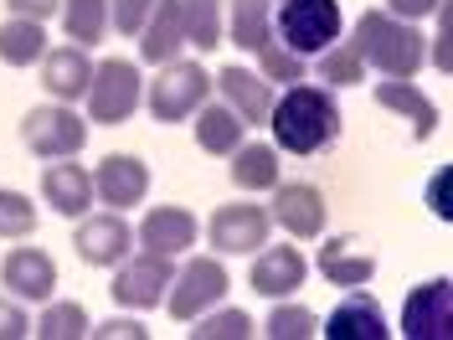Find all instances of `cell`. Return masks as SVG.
<instances>
[{"label":"cell","mask_w":453,"mask_h":340,"mask_svg":"<svg viewBox=\"0 0 453 340\" xmlns=\"http://www.w3.org/2000/svg\"><path fill=\"white\" fill-rule=\"evenodd\" d=\"M268 129H273V150H288V155H319V150L335 144V135H340L335 88L288 83V93L273 98Z\"/></svg>","instance_id":"obj_1"},{"label":"cell","mask_w":453,"mask_h":340,"mask_svg":"<svg viewBox=\"0 0 453 340\" xmlns=\"http://www.w3.org/2000/svg\"><path fill=\"white\" fill-rule=\"evenodd\" d=\"M376 104H381V109H392V113H402V119L412 124V135H418V140H427V135L438 129V104H433L427 93H418V83H407V78L376 83Z\"/></svg>","instance_id":"obj_23"},{"label":"cell","mask_w":453,"mask_h":340,"mask_svg":"<svg viewBox=\"0 0 453 340\" xmlns=\"http://www.w3.org/2000/svg\"><path fill=\"white\" fill-rule=\"evenodd\" d=\"M402 336L412 340H449L453 336V283L433 279L402 305Z\"/></svg>","instance_id":"obj_13"},{"label":"cell","mask_w":453,"mask_h":340,"mask_svg":"<svg viewBox=\"0 0 453 340\" xmlns=\"http://www.w3.org/2000/svg\"><path fill=\"white\" fill-rule=\"evenodd\" d=\"M88 119L93 124H129V113L140 109L144 98V78L134 62L124 57H104L93 62V78H88Z\"/></svg>","instance_id":"obj_4"},{"label":"cell","mask_w":453,"mask_h":340,"mask_svg":"<svg viewBox=\"0 0 453 340\" xmlns=\"http://www.w3.org/2000/svg\"><path fill=\"white\" fill-rule=\"evenodd\" d=\"M257 67H263V78H268V83H283V88L304 83V57L288 52L279 36H268V42L257 47Z\"/></svg>","instance_id":"obj_34"},{"label":"cell","mask_w":453,"mask_h":340,"mask_svg":"<svg viewBox=\"0 0 453 340\" xmlns=\"http://www.w3.org/2000/svg\"><path fill=\"white\" fill-rule=\"evenodd\" d=\"M57 5H62V0H5V11H11V16H27V21H47Z\"/></svg>","instance_id":"obj_41"},{"label":"cell","mask_w":453,"mask_h":340,"mask_svg":"<svg viewBox=\"0 0 453 340\" xmlns=\"http://www.w3.org/2000/svg\"><path fill=\"white\" fill-rule=\"evenodd\" d=\"M165 289H170V258L160 253H129L109 283L119 310H155V305H165Z\"/></svg>","instance_id":"obj_8"},{"label":"cell","mask_w":453,"mask_h":340,"mask_svg":"<svg viewBox=\"0 0 453 340\" xmlns=\"http://www.w3.org/2000/svg\"><path fill=\"white\" fill-rule=\"evenodd\" d=\"M433 21H438V36H433V52H427V62H433L438 73H449V0L433 11Z\"/></svg>","instance_id":"obj_38"},{"label":"cell","mask_w":453,"mask_h":340,"mask_svg":"<svg viewBox=\"0 0 453 340\" xmlns=\"http://www.w3.org/2000/svg\"><path fill=\"white\" fill-rule=\"evenodd\" d=\"M73 248L88 268H119L129 248H134V232L119 212H98V217H83L78 232H73Z\"/></svg>","instance_id":"obj_11"},{"label":"cell","mask_w":453,"mask_h":340,"mask_svg":"<svg viewBox=\"0 0 453 340\" xmlns=\"http://www.w3.org/2000/svg\"><path fill=\"white\" fill-rule=\"evenodd\" d=\"M150 11H155V0H109V27L124 31V36H140Z\"/></svg>","instance_id":"obj_36"},{"label":"cell","mask_w":453,"mask_h":340,"mask_svg":"<svg viewBox=\"0 0 453 340\" xmlns=\"http://www.w3.org/2000/svg\"><path fill=\"white\" fill-rule=\"evenodd\" d=\"M88 330H93V325H88V310H83V305H73V299L47 305L42 320L31 325V336H42V340H83Z\"/></svg>","instance_id":"obj_31"},{"label":"cell","mask_w":453,"mask_h":340,"mask_svg":"<svg viewBox=\"0 0 453 340\" xmlns=\"http://www.w3.org/2000/svg\"><path fill=\"white\" fill-rule=\"evenodd\" d=\"M42 57H47V27L42 21H27V16L0 21V62L5 67H31Z\"/></svg>","instance_id":"obj_26"},{"label":"cell","mask_w":453,"mask_h":340,"mask_svg":"<svg viewBox=\"0 0 453 340\" xmlns=\"http://www.w3.org/2000/svg\"><path fill=\"white\" fill-rule=\"evenodd\" d=\"M217 88H222V104L237 113L242 124H253V129L257 124H268V113H273V98H279V93H273V83H268L263 73H248V67L226 62L222 73H217Z\"/></svg>","instance_id":"obj_15"},{"label":"cell","mask_w":453,"mask_h":340,"mask_svg":"<svg viewBox=\"0 0 453 340\" xmlns=\"http://www.w3.org/2000/svg\"><path fill=\"white\" fill-rule=\"evenodd\" d=\"M93 197L104 201L109 212H124V206H140L150 197V166L140 155H104L98 170H93Z\"/></svg>","instance_id":"obj_12"},{"label":"cell","mask_w":453,"mask_h":340,"mask_svg":"<svg viewBox=\"0 0 453 340\" xmlns=\"http://www.w3.org/2000/svg\"><path fill=\"white\" fill-rule=\"evenodd\" d=\"M88 78H93L88 47H57V52L42 57V83H47L57 104H78L88 93Z\"/></svg>","instance_id":"obj_21"},{"label":"cell","mask_w":453,"mask_h":340,"mask_svg":"<svg viewBox=\"0 0 453 340\" xmlns=\"http://www.w3.org/2000/svg\"><path fill=\"white\" fill-rule=\"evenodd\" d=\"M263 336H273V340H310V336H319V314H314L310 305H283V299H273V314H268Z\"/></svg>","instance_id":"obj_32"},{"label":"cell","mask_w":453,"mask_h":340,"mask_svg":"<svg viewBox=\"0 0 453 340\" xmlns=\"http://www.w3.org/2000/svg\"><path fill=\"white\" fill-rule=\"evenodd\" d=\"M283 175H279V150L273 144H237L232 150V186H242V191H273Z\"/></svg>","instance_id":"obj_25"},{"label":"cell","mask_w":453,"mask_h":340,"mask_svg":"<svg viewBox=\"0 0 453 340\" xmlns=\"http://www.w3.org/2000/svg\"><path fill=\"white\" fill-rule=\"evenodd\" d=\"M438 5H443V0H387V11H392L396 21H423Z\"/></svg>","instance_id":"obj_40"},{"label":"cell","mask_w":453,"mask_h":340,"mask_svg":"<svg viewBox=\"0 0 453 340\" xmlns=\"http://www.w3.org/2000/svg\"><path fill=\"white\" fill-rule=\"evenodd\" d=\"M36 232V206L21 191H0V237H31Z\"/></svg>","instance_id":"obj_35"},{"label":"cell","mask_w":453,"mask_h":340,"mask_svg":"<svg viewBox=\"0 0 453 340\" xmlns=\"http://www.w3.org/2000/svg\"><path fill=\"white\" fill-rule=\"evenodd\" d=\"M62 27L73 47H98L104 31H109V0H62Z\"/></svg>","instance_id":"obj_28"},{"label":"cell","mask_w":453,"mask_h":340,"mask_svg":"<svg viewBox=\"0 0 453 340\" xmlns=\"http://www.w3.org/2000/svg\"><path fill=\"white\" fill-rule=\"evenodd\" d=\"M350 47L361 52L366 67L387 73V78H418V67L427 62V42L418 31V21H396L392 11H366L356 21Z\"/></svg>","instance_id":"obj_2"},{"label":"cell","mask_w":453,"mask_h":340,"mask_svg":"<svg viewBox=\"0 0 453 340\" xmlns=\"http://www.w3.org/2000/svg\"><path fill=\"white\" fill-rule=\"evenodd\" d=\"M180 27H186V47L196 52L222 47V0H180Z\"/></svg>","instance_id":"obj_29"},{"label":"cell","mask_w":453,"mask_h":340,"mask_svg":"<svg viewBox=\"0 0 453 340\" xmlns=\"http://www.w3.org/2000/svg\"><path fill=\"white\" fill-rule=\"evenodd\" d=\"M443 191H449V170H438V175H433V186H427V201H433V212H438V217H449V201H443Z\"/></svg>","instance_id":"obj_42"},{"label":"cell","mask_w":453,"mask_h":340,"mask_svg":"<svg viewBox=\"0 0 453 340\" xmlns=\"http://www.w3.org/2000/svg\"><path fill=\"white\" fill-rule=\"evenodd\" d=\"M191 119H196V144L206 155H232L237 144L248 140V124L226 109V104H211V98H206Z\"/></svg>","instance_id":"obj_24"},{"label":"cell","mask_w":453,"mask_h":340,"mask_svg":"<svg viewBox=\"0 0 453 340\" xmlns=\"http://www.w3.org/2000/svg\"><path fill=\"white\" fill-rule=\"evenodd\" d=\"M273 31L288 52L314 57L330 42H340V0H279Z\"/></svg>","instance_id":"obj_5"},{"label":"cell","mask_w":453,"mask_h":340,"mask_svg":"<svg viewBox=\"0 0 453 340\" xmlns=\"http://www.w3.org/2000/svg\"><path fill=\"white\" fill-rule=\"evenodd\" d=\"M319 336L325 340H387L392 330H387V320H381V305L371 299L366 283H361V289H350L335 310H330V320H325Z\"/></svg>","instance_id":"obj_17"},{"label":"cell","mask_w":453,"mask_h":340,"mask_svg":"<svg viewBox=\"0 0 453 340\" xmlns=\"http://www.w3.org/2000/svg\"><path fill=\"white\" fill-rule=\"evenodd\" d=\"M21 336H31V320H27V310H21V299L11 294H0V340H21Z\"/></svg>","instance_id":"obj_37"},{"label":"cell","mask_w":453,"mask_h":340,"mask_svg":"<svg viewBox=\"0 0 453 340\" xmlns=\"http://www.w3.org/2000/svg\"><path fill=\"white\" fill-rule=\"evenodd\" d=\"M304 274H310V263H304V253L288 237L283 248H268V243L257 248L248 283H253V294H263V299H288L294 289H304Z\"/></svg>","instance_id":"obj_14"},{"label":"cell","mask_w":453,"mask_h":340,"mask_svg":"<svg viewBox=\"0 0 453 340\" xmlns=\"http://www.w3.org/2000/svg\"><path fill=\"white\" fill-rule=\"evenodd\" d=\"M226 289H232V279H226L222 258H186L180 263V274H170V320H196V314H206L211 305H222Z\"/></svg>","instance_id":"obj_7"},{"label":"cell","mask_w":453,"mask_h":340,"mask_svg":"<svg viewBox=\"0 0 453 340\" xmlns=\"http://www.w3.org/2000/svg\"><path fill=\"white\" fill-rule=\"evenodd\" d=\"M226 5H232V21H226L232 47L257 52V47L273 36V5H268V0H226Z\"/></svg>","instance_id":"obj_27"},{"label":"cell","mask_w":453,"mask_h":340,"mask_svg":"<svg viewBox=\"0 0 453 340\" xmlns=\"http://www.w3.org/2000/svg\"><path fill=\"white\" fill-rule=\"evenodd\" d=\"M134 237H140V248H144V253L175 258V253H186V248H196L201 222L191 217V212H186V206H150Z\"/></svg>","instance_id":"obj_16"},{"label":"cell","mask_w":453,"mask_h":340,"mask_svg":"<svg viewBox=\"0 0 453 340\" xmlns=\"http://www.w3.org/2000/svg\"><path fill=\"white\" fill-rule=\"evenodd\" d=\"M268 232H273V217L268 206H253V201H226L206 222V237L217 253H253L268 243Z\"/></svg>","instance_id":"obj_9"},{"label":"cell","mask_w":453,"mask_h":340,"mask_svg":"<svg viewBox=\"0 0 453 340\" xmlns=\"http://www.w3.org/2000/svg\"><path fill=\"white\" fill-rule=\"evenodd\" d=\"M21 144L36 160H73L88 144L83 113H73V104H36L21 119Z\"/></svg>","instance_id":"obj_6"},{"label":"cell","mask_w":453,"mask_h":340,"mask_svg":"<svg viewBox=\"0 0 453 340\" xmlns=\"http://www.w3.org/2000/svg\"><path fill=\"white\" fill-rule=\"evenodd\" d=\"M268 217H273V227H283L294 243H310V237L325 232V197H319V186H310V181H294V186L279 181Z\"/></svg>","instance_id":"obj_10"},{"label":"cell","mask_w":453,"mask_h":340,"mask_svg":"<svg viewBox=\"0 0 453 340\" xmlns=\"http://www.w3.org/2000/svg\"><path fill=\"white\" fill-rule=\"evenodd\" d=\"M319 274L335 289H361V283L376 279V253H366L361 237H330L319 248Z\"/></svg>","instance_id":"obj_20"},{"label":"cell","mask_w":453,"mask_h":340,"mask_svg":"<svg viewBox=\"0 0 453 340\" xmlns=\"http://www.w3.org/2000/svg\"><path fill=\"white\" fill-rule=\"evenodd\" d=\"M206 98H211V78H206L201 62H186V57L160 62L155 83L144 88V104H150V113H155L160 124H180V119H191Z\"/></svg>","instance_id":"obj_3"},{"label":"cell","mask_w":453,"mask_h":340,"mask_svg":"<svg viewBox=\"0 0 453 340\" xmlns=\"http://www.w3.org/2000/svg\"><path fill=\"white\" fill-rule=\"evenodd\" d=\"M191 325H196V330H191L196 340H248L253 336V320L242 310H222V305H211L206 314H196Z\"/></svg>","instance_id":"obj_33"},{"label":"cell","mask_w":453,"mask_h":340,"mask_svg":"<svg viewBox=\"0 0 453 340\" xmlns=\"http://www.w3.org/2000/svg\"><path fill=\"white\" fill-rule=\"evenodd\" d=\"M88 336H98V340H144L150 330H144L140 320H104V325H93Z\"/></svg>","instance_id":"obj_39"},{"label":"cell","mask_w":453,"mask_h":340,"mask_svg":"<svg viewBox=\"0 0 453 340\" xmlns=\"http://www.w3.org/2000/svg\"><path fill=\"white\" fill-rule=\"evenodd\" d=\"M319 57V83L325 88H356L366 83V62H361V52L350 47V42H330Z\"/></svg>","instance_id":"obj_30"},{"label":"cell","mask_w":453,"mask_h":340,"mask_svg":"<svg viewBox=\"0 0 453 340\" xmlns=\"http://www.w3.org/2000/svg\"><path fill=\"white\" fill-rule=\"evenodd\" d=\"M42 201L57 217H88L93 206V175L73 160H47L42 166Z\"/></svg>","instance_id":"obj_18"},{"label":"cell","mask_w":453,"mask_h":340,"mask_svg":"<svg viewBox=\"0 0 453 340\" xmlns=\"http://www.w3.org/2000/svg\"><path fill=\"white\" fill-rule=\"evenodd\" d=\"M186 47V27H180V0H155L150 21L140 27V57L150 67H160L170 57H180Z\"/></svg>","instance_id":"obj_22"},{"label":"cell","mask_w":453,"mask_h":340,"mask_svg":"<svg viewBox=\"0 0 453 340\" xmlns=\"http://www.w3.org/2000/svg\"><path fill=\"white\" fill-rule=\"evenodd\" d=\"M0 289H11L16 299H52L57 263L42 248H11L0 263Z\"/></svg>","instance_id":"obj_19"}]
</instances>
